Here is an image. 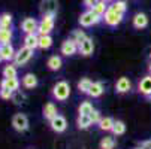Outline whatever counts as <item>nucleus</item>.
Returning <instances> with one entry per match:
<instances>
[{
    "label": "nucleus",
    "mask_w": 151,
    "mask_h": 149,
    "mask_svg": "<svg viewBox=\"0 0 151 149\" xmlns=\"http://www.w3.org/2000/svg\"><path fill=\"white\" fill-rule=\"evenodd\" d=\"M112 133H114V136H121V134H124V133H126V124H124L123 121L117 119V121L114 122Z\"/></svg>",
    "instance_id": "nucleus-31"
},
{
    "label": "nucleus",
    "mask_w": 151,
    "mask_h": 149,
    "mask_svg": "<svg viewBox=\"0 0 151 149\" xmlns=\"http://www.w3.org/2000/svg\"><path fill=\"white\" fill-rule=\"evenodd\" d=\"M37 78H36V75H33V73H26L24 76H23V79H21V85L26 88V90H33V88H36L37 87Z\"/></svg>",
    "instance_id": "nucleus-15"
},
{
    "label": "nucleus",
    "mask_w": 151,
    "mask_h": 149,
    "mask_svg": "<svg viewBox=\"0 0 151 149\" xmlns=\"http://www.w3.org/2000/svg\"><path fill=\"white\" fill-rule=\"evenodd\" d=\"M123 16H124V15L118 14V12H117L115 9H112L111 6H108V11H106L105 15H103V21H105L106 26L115 27V26H118L121 21H123Z\"/></svg>",
    "instance_id": "nucleus-6"
},
{
    "label": "nucleus",
    "mask_w": 151,
    "mask_h": 149,
    "mask_svg": "<svg viewBox=\"0 0 151 149\" xmlns=\"http://www.w3.org/2000/svg\"><path fill=\"white\" fill-rule=\"evenodd\" d=\"M91 119L88 115H78V119H76V125H78V128L81 130H85V128H88V127L91 125Z\"/></svg>",
    "instance_id": "nucleus-25"
},
{
    "label": "nucleus",
    "mask_w": 151,
    "mask_h": 149,
    "mask_svg": "<svg viewBox=\"0 0 151 149\" xmlns=\"http://www.w3.org/2000/svg\"><path fill=\"white\" fill-rule=\"evenodd\" d=\"M78 52L84 57H90L94 52V42L91 37H87L85 40H82L81 43L78 45Z\"/></svg>",
    "instance_id": "nucleus-9"
},
{
    "label": "nucleus",
    "mask_w": 151,
    "mask_h": 149,
    "mask_svg": "<svg viewBox=\"0 0 151 149\" xmlns=\"http://www.w3.org/2000/svg\"><path fill=\"white\" fill-rule=\"evenodd\" d=\"M24 46L30 48V49H36L39 48V36L36 33H32V34H26L24 36Z\"/></svg>",
    "instance_id": "nucleus-18"
},
{
    "label": "nucleus",
    "mask_w": 151,
    "mask_h": 149,
    "mask_svg": "<svg viewBox=\"0 0 151 149\" xmlns=\"http://www.w3.org/2000/svg\"><path fill=\"white\" fill-rule=\"evenodd\" d=\"M54 15H42V19L39 21V27H37V33L39 36H45L50 34L54 29Z\"/></svg>",
    "instance_id": "nucleus-4"
},
{
    "label": "nucleus",
    "mask_w": 151,
    "mask_h": 149,
    "mask_svg": "<svg viewBox=\"0 0 151 149\" xmlns=\"http://www.w3.org/2000/svg\"><path fill=\"white\" fill-rule=\"evenodd\" d=\"M50 127H51V130L55 131V133H64L66 128H68V121H66V118H64L63 115L58 113L57 116H54L50 121Z\"/></svg>",
    "instance_id": "nucleus-7"
},
{
    "label": "nucleus",
    "mask_w": 151,
    "mask_h": 149,
    "mask_svg": "<svg viewBox=\"0 0 151 149\" xmlns=\"http://www.w3.org/2000/svg\"><path fill=\"white\" fill-rule=\"evenodd\" d=\"M93 11L99 15V16H102L103 18V15H105V12L108 11V6H106V2H102V0H99V2L96 3V6L93 8Z\"/></svg>",
    "instance_id": "nucleus-33"
},
{
    "label": "nucleus",
    "mask_w": 151,
    "mask_h": 149,
    "mask_svg": "<svg viewBox=\"0 0 151 149\" xmlns=\"http://www.w3.org/2000/svg\"><path fill=\"white\" fill-rule=\"evenodd\" d=\"M102 19H103V18L99 16L93 9H88V11H85V12L81 14V16H79V24H81L82 27H91V26L99 24Z\"/></svg>",
    "instance_id": "nucleus-2"
},
{
    "label": "nucleus",
    "mask_w": 151,
    "mask_h": 149,
    "mask_svg": "<svg viewBox=\"0 0 151 149\" xmlns=\"http://www.w3.org/2000/svg\"><path fill=\"white\" fill-rule=\"evenodd\" d=\"M0 54H2V58H3V61H8V63H11V61H14L17 51L14 49L12 43H2V45H0Z\"/></svg>",
    "instance_id": "nucleus-13"
},
{
    "label": "nucleus",
    "mask_w": 151,
    "mask_h": 149,
    "mask_svg": "<svg viewBox=\"0 0 151 149\" xmlns=\"http://www.w3.org/2000/svg\"><path fill=\"white\" fill-rule=\"evenodd\" d=\"M60 51H61V54H63L64 57H72V55H75V54L78 52V45L75 43L72 39H66V40L61 43Z\"/></svg>",
    "instance_id": "nucleus-10"
},
{
    "label": "nucleus",
    "mask_w": 151,
    "mask_h": 149,
    "mask_svg": "<svg viewBox=\"0 0 151 149\" xmlns=\"http://www.w3.org/2000/svg\"><path fill=\"white\" fill-rule=\"evenodd\" d=\"M3 78L5 79H14V78H17V75H18V72H17V66L14 64V63H8V64L3 67Z\"/></svg>",
    "instance_id": "nucleus-22"
},
{
    "label": "nucleus",
    "mask_w": 151,
    "mask_h": 149,
    "mask_svg": "<svg viewBox=\"0 0 151 149\" xmlns=\"http://www.w3.org/2000/svg\"><path fill=\"white\" fill-rule=\"evenodd\" d=\"M19 85H21V82L17 78H14V79H5L3 78L2 82H0V88H6V90L15 93V91L19 90Z\"/></svg>",
    "instance_id": "nucleus-16"
},
{
    "label": "nucleus",
    "mask_w": 151,
    "mask_h": 149,
    "mask_svg": "<svg viewBox=\"0 0 151 149\" xmlns=\"http://www.w3.org/2000/svg\"><path fill=\"white\" fill-rule=\"evenodd\" d=\"M37 27H39V23L32 18V16H27L23 19V23H21V30H23L26 34H32V33H36L37 31Z\"/></svg>",
    "instance_id": "nucleus-11"
},
{
    "label": "nucleus",
    "mask_w": 151,
    "mask_h": 149,
    "mask_svg": "<svg viewBox=\"0 0 151 149\" xmlns=\"http://www.w3.org/2000/svg\"><path fill=\"white\" fill-rule=\"evenodd\" d=\"M150 72H151V64H150Z\"/></svg>",
    "instance_id": "nucleus-43"
},
{
    "label": "nucleus",
    "mask_w": 151,
    "mask_h": 149,
    "mask_svg": "<svg viewBox=\"0 0 151 149\" xmlns=\"http://www.w3.org/2000/svg\"><path fill=\"white\" fill-rule=\"evenodd\" d=\"M0 29H12V15L11 14L0 15Z\"/></svg>",
    "instance_id": "nucleus-30"
},
{
    "label": "nucleus",
    "mask_w": 151,
    "mask_h": 149,
    "mask_svg": "<svg viewBox=\"0 0 151 149\" xmlns=\"http://www.w3.org/2000/svg\"><path fill=\"white\" fill-rule=\"evenodd\" d=\"M3 61V58H2V54H0V63H2Z\"/></svg>",
    "instance_id": "nucleus-41"
},
{
    "label": "nucleus",
    "mask_w": 151,
    "mask_h": 149,
    "mask_svg": "<svg viewBox=\"0 0 151 149\" xmlns=\"http://www.w3.org/2000/svg\"><path fill=\"white\" fill-rule=\"evenodd\" d=\"M87 37H88V36L84 33V30H73V33H72V37H70V39L75 42L76 45H79L81 42H82V40H85Z\"/></svg>",
    "instance_id": "nucleus-32"
},
{
    "label": "nucleus",
    "mask_w": 151,
    "mask_h": 149,
    "mask_svg": "<svg viewBox=\"0 0 151 149\" xmlns=\"http://www.w3.org/2000/svg\"><path fill=\"white\" fill-rule=\"evenodd\" d=\"M147 26H148V16H147L145 14L139 12V14H136V15L133 16V27H135V29L142 30V29H145Z\"/></svg>",
    "instance_id": "nucleus-17"
},
{
    "label": "nucleus",
    "mask_w": 151,
    "mask_h": 149,
    "mask_svg": "<svg viewBox=\"0 0 151 149\" xmlns=\"http://www.w3.org/2000/svg\"><path fill=\"white\" fill-rule=\"evenodd\" d=\"M24 100H26V96H24L23 93H21L19 90L14 93V96H12V101H14L15 104H21V103H24Z\"/></svg>",
    "instance_id": "nucleus-35"
},
{
    "label": "nucleus",
    "mask_w": 151,
    "mask_h": 149,
    "mask_svg": "<svg viewBox=\"0 0 151 149\" xmlns=\"http://www.w3.org/2000/svg\"><path fill=\"white\" fill-rule=\"evenodd\" d=\"M150 57H151V54H150Z\"/></svg>",
    "instance_id": "nucleus-44"
},
{
    "label": "nucleus",
    "mask_w": 151,
    "mask_h": 149,
    "mask_svg": "<svg viewBox=\"0 0 151 149\" xmlns=\"http://www.w3.org/2000/svg\"><path fill=\"white\" fill-rule=\"evenodd\" d=\"M93 111H94V108H93V104L90 101H82L79 104V108H78V113L79 115H90Z\"/></svg>",
    "instance_id": "nucleus-27"
},
{
    "label": "nucleus",
    "mask_w": 151,
    "mask_h": 149,
    "mask_svg": "<svg viewBox=\"0 0 151 149\" xmlns=\"http://www.w3.org/2000/svg\"><path fill=\"white\" fill-rule=\"evenodd\" d=\"M47 66H48L50 70L57 72V70H60L61 66H63V60H61V57H58V55H51V57L48 58V61H47Z\"/></svg>",
    "instance_id": "nucleus-19"
},
{
    "label": "nucleus",
    "mask_w": 151,
    "mask_h": 149,
    "mask_svg": "<svg viewBox=\"0 0 151 149\" xmlns=\"http://www.w3.org/2000/svg\"><path fill=\"white\" fill-rule=\"evenodd\" d=\"M130 90H132V82H130V79H129V78L121 76L115 82V91L118 94H126V93H129Z\"/></svg>",
    "instance_id": "nucleus-14"
},
{
    "label": "nucleus",
    "mask_w": 151,
    "mask_h": 149,
    "mask_svg": "<svg viewBox=\"0 0 151 149\" xmlns=\"http://www.w3.org/2000/svg\"><path fill=\"white\" fill-rule=\"evenodd\" d=\"M102 2H106L108 3V2H112V0H102Z\"/></svg>",
    "instance_id": "nucleus-40"
},
{
    "label": "nucleus",
    "mask_w": 151,
    "mask_h": 149,
    "mask_svg": "<svg viewBox=\"0 0 151 149\" xmlns=\"http://www.w3.org/2000/svg\"><path fill=\"white\" fill-rule=\"evenodd\" d=\"M88 116H90V119H91V122H93V124H99V122H100V119H102L100 112H99V111H96V109H94Z\"/></svg>",
    "instance_id": "nucleus-37"
},
{
    "label": "nucleus",
    "mask_w": 151,
    "mask_h": 149,
    "mask_svg": "<svg viewBox=\"0 0 151 149\" xmlns=\"http://www.w3.org/2000/svg\"><path fill=\"white\" fill-rule=\"evenodd\" d=\"M111 8L115 9V11H117L118 14H121V15H124V12L127 11V5H126V2H123V0H117L115 3L111 5Z\"/></svg>",
    "instance_id": "nucleus-34"
},
{
    "label": "nucleus",
    "mask_w": 151,
    "mask_h": 149,
    "mask_svg": "<svg viewBox=\"0 0 151 149\" xmlns=\"http://www.w3.org/2000/svg\"><path fill=\"white\" fill-rule=\"evenodd\" d=\"M141 146H142L144 149H151V140H145V142H142Z\"/></svg>",
    "instance_id": "nucleus-39"
},
{
    "label": "nucleus",
    "mask_w": 151,
    "mask_h": 149,
    "mask_svg": "<svg viewBox=\"0 0 151 149\" xmlns=\"http://www.w3.org/2000/svg\"><path fill=\"white\" fill-rule=\"evenodd\" d=\"M91 85H93V81H91V79L82 78V79L78 82V90H79V93H82V94H88Z\"/></svg>",
    "instance_id": "nucleus-24"
},
{
    "label": "nucleus",
    "mask_w": 151,
    "mask_h": 149,
    "mask_svg": "<svg viewBox=\"0 0 151 149\" xmlns=\"http://www.w3.org/2000/svg\"><path fill=\"white\" fill-rule=\"evenodd\" d=\"M39 9H40L42 15H54L55 16L57 9H58V2L57 0H42Z\"/></svg>",
    "instance_id": "nucleus-8"
},
{
    "label": "nucleus",
    "mask_w": 151,
    "mask_h": 149,
    "mask_svg": "<svg viewBox=\"0 0 151 149\" xmlns=\"http://www.w3.org/2000/svg\"><path fill=\"white\" fill-rule=\"evenodd\" d=\"M58 115V111H57V106L52 103V101H50V103H47L45 106H44V116H45V119H48V121H51L54 116H57Z\"/></svg>",
    "instance_id": "nucleus-21"
},
{
    "label": "nucleus",
    "mask_w": 151,
    "mask_h": 149,
    "mask_svg": "<svg viewBox=\"0 0 151 149\" xmlns=\"http://www.w3.org/2000/svg\"><path fill=\"white\" fill-rule=\"evenodd\" d=\"M114 122H115V121H114L111 116H105V118L100 119V122H99L97 125H99V128H100L102 131H112Z\"/></svg>",
    "instance_id": "nucleus-23"
},
{
    "label": "nucleus",
    "mask_w": 151,
    "mask_h": 149,
    "mask_svg": "<svg viewBox=\"0 0 151 149\" xmlns=\"http://www.w3.org/2000/svg\"><path fill=\"white\" fill-rule=\"evenodd\" d=\"M135 149H144V148H142V146H139V148H135Z\"/></svg>",
    "instance_id": "nucleus-42"
},
{
    "label": "nucleus",
    "mask_w": 151,
    "mask_h": 149,
    "mask_svg": "<svg viewBox=\"0 0 151 149\" xmlns=\"http://www.w3.org/2000/svg\"><path fill=\"white\" fill-rule=\"evenodd\" d=\"M115 146V139L112 136H105L100 140V149H114Z\"/></svg>",
    "instance_id": "nucleus-29"
},
{
    "label": "nucleus",
    "mask_w": 151,
    "mask_h": 149,
    "mask_svg": "<svg viewBox=\"0 0 151 149\" xmlns=\"http://www.w3.org/2000/svg\"><path fill=\"white\" fill-rule=\"evenodd\" d=\"M12 40V30L11 29H0V45L11 43Z\"/></svg>",
    "instance_id": "nucleus-28"
},
{
    "label": "nucleus",
    "mask_w": 151,
    "mask_h": 149,
    "mask_svg": "<svg viewBox=\"0 0 151 149\" xmlns=\"http://www.w3.org/2000/svg\"><path fill=\"white\" fill-rule=\"evenodd\" d=\"M138 90L144 97L151 98V75H147L141 79V82L138 85Z\"/></svg>",
    "instance_id": "nucleus-12"
},
{
    "label": "nucleus",
    "mask_w": 151,
    "mask_h": 149,
    "mask_svg": "<svg viewBox=\"0 0 151 149\" xmlns=\"http://www.w3.org/2000/svg\"><path fill=\"white\" fill-rule=\"evenodd\" d=\"M103 91H105V85H103V82L97 81V82H93L91 88H90V91H88V96L93 97V98H97V97H100V96L103 94Z\"/></svg>",
    "instance_id": "nucleus-20"
},
{
    "label": "nucleus",
    "mask_w": 151,
    "mask_h": 149,
    "mask_svg": "<svg viewBox=\"0 0 151 149\" xmlns=\"http://www.w3.org/2000/svg\"><path fill=\"white\" fill-rule=\"evenodd\" d=\"M70 96V85L66 81H58L52 87V97L57 101H66Z\"/></svg>",
    "instance_id": "nucleus-1"
},
{
    "label": "nucleus",
    "mask_w": 151,
    "mask_h": 149,
    "mask_svg": "<svg viewBox=\"0 0 151 149\" xmlns=\"http://www.w3.org/2000/svg\"><path fill=\"white\" fill-rule=\"evenodd\" d=\"M29 118L27 115L24 113H15L12 116V127H14V130L18 131V133H24L29 130Z\"/></svg>",
    "instance_id": "nucleus-5"
},
{
    "label": "nucleus",
    "mask_w": 151,
    "mask_h": 149,
    "mask_svg": "<svg viewBox=\"0 0 151 149\" xmlns=\"http://www.w3.org/2000/svg\"><path fill=\"white\" fill-rule=\"evenodd\" d=\"M82 2H84V6H87L88 9H93L99 0H82Z\"/></svg>",
    "instance_id": "nucleus-38"
},
{
    "label": "nucleus",
    "mask_w": 151,
    "mask_h": 149,
    "mask_svg": "<svg viewBox=\"0 0 151 149\" xmlns=\"http://www.w3.org/2000/svg\"><path fill=\"white\" fill-rule=\"evenodd\" d=\"M51 46H52V37L50 34L39 36V48L40 49H48Z\"/></svg>",
    "instance_id": "nucleus-26"
},
{
    "label": "nucleus",
    "mask_w": 151,
    "mask_h": 149,
    "mask_svg": "<svg viewBox=\"0 0 151 149\" xmlns=\"http://www.w3.org/2000/svg\"><path fill=\"white\" fill-rule=\"evenodd\" d=\"M12 96L14 93L6 90V88H0V98H3V100H12Z\"/></svg>",
    "instance_id": "nucleus-36"
},
{
    "label": "nucleus",
    "mask_w": 151,
    "mask_h": 149,
    "mask_svg": "<svg viewBox=\"0 0 151 149\" xmlns=\"http://www.w3.org/2000/svg\"><path fill=\"white\" fill-rule=\"evenodd\" d=\"M33 57V49L27 48V46H21L17 54H15V58H14V64L17 67H23L24 64H27V63L32 60Z\"/></svg>",
    "instance_id": "nucleus-3"
}]
</instances>
